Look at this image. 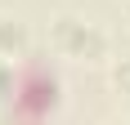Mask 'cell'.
<instances>
[{
  "instance_id": "obj_2",
  "label": "cell",
  "mask_w": 130,
  "mask_h": 125,
  "mask_svg": "<svg viewBox=\"0 0 130 125\" xmlns=\"http://www.w3.org/2000/svg\"><path fill=\"white\" fill-rule=\"evenodd\" d=\"M50 45L54 54L76 62H103L108 58V31L90 18H76V13H58L50 23Z\"/></svg>"
},
{
  "instance_id": "obj_3",
  "label": "cell",
  "mask_w": 130,
  "mask_h": 125,
  "mask_svg": "<svg viewBox=\"0 0 130 125\" xmlns=\"http://www.w3.org/2000/svg\"><path fill=\"white\" fill-rule=\"evenodd\" d=\"M31 49V27L13 13H0V54L5 58H27Z\"/></svg>"
},
{
  "instance_id": "obj_4",
  "label": "cell",
  "mask_w": 130,
  "mask_h": 125,
  "mask_svg": "<svg viewBox=\"0 0 130 125\" xmlns=\"http://www.w3.org/2000/svg\"><path fill=\"white\" fill-rule=\"evenodd\" d=\"M108 85H112V94L130 98V58H117L112 67H108Z\"/></svg>"
},
{
  "instance_id": "obj_1",
  "label": "cell",
  "mask_w": 130,
  "mask_h": 125,
  "mask_svg": "<svg viewBox=\"0 0 130 125\" xmlns=\"http://www.w3.org/2000/svg\"><path fill=\"white\" fill-rule=\"evenodd\" d=\"M63 112V76L54 72L45 58H18V80H13L9 103L0 107V116L9 121H45V116Z\"/></svg>"
},
{
  "instance_id": "obj_6",
  "label": "cell",
  "mask_w": 130,
  "mask_h": 125,
  "mask_svg": "<svg viewBox=\"0 0 130 125\" xmlns=\"http://www.w3.org/2000/svg\"><path fill=\"white\" fill-rule=\"evenodd\" d=\"M126 18H130V0H126Z\"/></svg>"
},
{
  "instance_id": "obj_5",
  "label": "cell",
  "mask_w": 130,
  "mask_h": 125,
  "mask_svg": "<svg viewBox=\"0 0 130 125\" xmlns=\"http://www.w3.org/2000/svg\"><path fill=\"white\" fill-rule=\"evenodd\" d=\"M13 80H18V58H5V54H0V107L9 103Z\"/></svg>"
}]
</instances>
